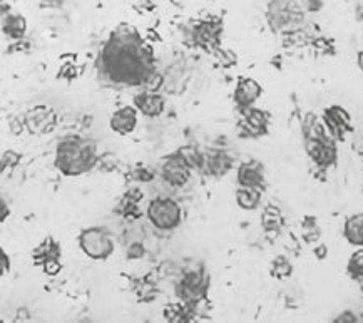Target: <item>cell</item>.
<instances>
[{
    "label": "cell",
    "instance_id": "1",
    "mask_svg": "<svg viewBox=\"0 0 363 323\" xmlns=\"http://www.w3.org/2000/svg\"><path fill=\"white\" fill-rule=\"evenodd\" d=\"M101 62L102 71L113 82L136 86L151 77V54L129 29H119L111 37L102 50Z\"/></svg>",
    "mask_w": 363,
    "mask_h": 323
},
{
    "label": "cell",
    "instance_id": "2",
    "mask_svg": "<svg viewBox=\"0 0 363 323\" xmlns=\"http://www.w3.org/2000/svg\"><path fill=\"white\" fill-rule=\"evenodd\" d=\"M316 0H269L267 9L268 24L281 34H293L305 27L306 16L315 12Z\"/></svg>",
    "mask_w": 363,
    "mask_h": 323
},
{
    "label": "cell",
    "instance_id": "3",
    "mask_svg": "<svg viewBox=\"0 0 363 323\" xmlns=\"http://www.w3.org/2000/svg\"><path fill=\"white\" fill-rule=\"evenodd\" d=\"M96 146L81 138H66L60 141L55 154V166L64 175L77 176L89 171L96 165Z\"/></svg>",
    "mask_w": 363,
    "mask_h": 323
},
{
    "label": "cell",
    "instance_id": "4",
    "mask_svg": "<svg viewBox=\"0 0 363 323\" xmlns=\"http://www.w3.org/2000/svg\"><path fill=\"white\" fill-rule=\"evenodd\" d=\"M147 218L152 226L162 231H171L181 223V208L173 198H155L149 203Z\"/></svg>",
    "mask_w": 363,
    "mask_h": 323
},
{
    "label": "cell",
    "instance_id": "5",
    "mask_svg": "<svg viewBox=\"0 0 363 323\" xmlns=\"http://www.w3.org/2000/svg\"><path fill=\"white\" fill-rule=\"evenodd\" d=\"M79 246L89 258L104 260L114 251L113 238L104 228H87L79 235Z\"/></svg>",
    "mask_w": 363,
    "mask_h": 323
},
{
    "label": "cell",
    "instance_id": "6",
    "mask_svg": "<svg viewBox=\"0 0 363 323\" xmlns=\"http://www.w3.org/2000/svg\"><path fill=\"white\" fill-rule=\"evenodd\" d=\"M305 146L311 161L322 170H327L337 163L338 149L332 134L320 136V138H305Z\"/></svg>",
    "mask_w": 363,
    "mask_h": 323
},
{
    "label": "cell",
    "instance_id": "7",
    "mask_svg": "<svg viewBox=\"0 0 363 323\" xmlns=\"http://www.w3.org/2000/svg\"><path fill=\"white\" fill-rule=\"evenodd\" d=\"M206 290H208V282H206V276H204V271L201 268L186 271L183 278L179 280L178 287H176L178 297L183 300L186 305H194V303L201 302L204 295H206Z\"/></svg>",
    "mask_w": 363,
    "mask_h": 323
},
{
    "label": "cell",
    "instance_id": "8",
    "mask_svg": "<svg viewBox=\"0 0 363 323\" xmlns=\"http://www.w3.org/2000/svg\"><path fill=\"white\" fill-rule=\"evenodd\" d=\"M161 175L164 177L167 185L179 188L189 181L191 166L186 163V159L181 154H173V156L166 158L161 166Z\"/></svg>",
    "mask_w": 363,
    "mask_h": 323
},
{
    "label": "cell",
    "instance_id": "9",
    "mask_svg": "<svg viewBox=\"0 0 363 323\" xmlns=\"http://www.w3.org/2000/svg\"><path fill=\"white\" fill-rule=\"evenodd\" d=\"M323 123L333 138L342 139L348 131H352V116L342 106H330L323 112Z\"/></svg>",
    "mask_w": 363,
    "mask_h": 323
},
{
    "label": "cell",
    "instance_id": "10",
    "mask_svg": "<svg viewBox=\"0 0 363 323\" xmlns=\"http://www.w3.org/2000/svg\"><path fill=\"white\" fill-rule=\"evenodd\" d=\"M269 118L267 112L256 109V107H246L243 109V118H241L240 128L241 133L250 138H256V136H263L268 131Z\"/></svg>",
    "mask_w": 363,
    "mask_h": 323
},
{
    "label": "cell",
    "instance_id": "11",
    "mask_svg": "<svg viewBox=\"0 0 363 323\" xmlns=\"http://www.w3.org/2000/svg\"><path fill=\"white\" fill-rule=\"evenodd\" d=\"M55 112L49 106H35L27 114V128L34 134H45L55 126Z\"/></svg>",
    "mask_w": 363,
    "mask_h": 323
},
{
    "label": "cell",
    "instance_id": "12",
    "mask_svg": "<svg viewBox=\"0 0 363 323\" xmlns=\"http://www.w3.org/2000/svg\"><path fill=\"white\" fill-rule=\"evenodd\" d=\"M221 27L216 24V22H199L193 27L191 31V39L196 45H201V48H215L218 44V39H220Z\"/></svg>",
    "mask_w": 363,
    "mask_h": 323
},
{
    "label": "cell",
    "instance_id": "13",
    "mask_svg": "<svg viewBox=\"0 0 363 323\" xmlns=\"http://www.w3.org/2000/svg\"><path fill=\"white\" fill-rule=\"evenodd\" d=\"M138 126V109L133 106H124L118 109L111 118V129L118 134H129Z\"/></svg>",
    "mask_w": 363,
    "mask_h": 323
},
{
    "label": "cell",
    "instance_id": "14",
    "mask_svg": "<svg viewBox=\"0 0 363 323\" xmlns=\"http://www.w3.org/2000/svg\"><path fill=\"white\" fill-rule=\"evenodd\" d=\"M240 186H250V188H262L264 182L263 166L258 161H246L238 168L236 175Z\"/></svg>",
    "mask_w": 363,
    "mask_h": 323
},
{
    "label": "cell",
    "instance_id": "15",
    "mask_svg": "<svg viewBox=\"0 0 363 323\" xmlns=\"http://www.w3.org/2000/svg\"><path fill=\"white\" fill-rule=\"evenodd\" d=\"M259 96H262V87L258 82L253 79H240L235 91V101L241 109L253 106Z\"/></svg>",
    "mask_w": 363,
    "mask_h": 323
},
{
    "label": "cell",
    "instance_id": "16",
    "mask_svg": "<svg viewBox=\"0 0 363 323\" xmlns=\"http://www.w3.org/2000/svg\"><path fill=\"white\" fill-rule=\"evenodd\" d=\"M208 175L211 176H223L231 170V158L223 151H211L208 154H203V166Z\"/></svg>",
    "mask_w": 363,
    "mask_h": 323
},
{
    "label": "cell",
    "instance_id": "17",
    "mask_svg": "<svg viewBox=\"0 0 363 323\" xmlns=\"http://www.w3.org/2000/svg\"><path fill=\"white\" fill-rule=\"evenodd\" d=\"M134 104L144 116H151V118L160 116L164 111V99L160 94H152V92H143V94L136 96Z\"/></svg>",
    "mask_w": 363,
    "mask_h": 323
},
{
    "label": "cell",
    "instance_id": "18",
    "mask_svg": "<svg viewBox=\"0 0 363 323\" xmlns=\"http://www.w3.org/2000/svg\"><path fill=\"white\" fill-rule=\"evenodd\" d=\"M343 235L352 245L363 246V213L352 214L350 218H347L345 226H343Z\"/></svg>",
    "mask_w": 363,
    "mask_h": 323
},
{
    "label": "cell",
    "instance_id": "19",
    "mask_svg": "<svg viewBox=\"0 0 363 323\" xmlns=\"http://www.w3.org/2000/svg\"><path fill=\"white\" fill-rule=\"evenodd\" d=\"M2 29H4V32H6L7 37H11V39H13V40H18L22 35L26 34L27 22H26V18L21 16V13H7V16L4 17Z\"/></svg>",
    "mask_w": 363,
    "mask_h": 323
},
{
    "label": "cell",
    "instance_id": "20",
    "mask_svg": "<svg viewBox=\"0 0 363 323\" xmlns=\"http://www.w3.org/2000/svg\"><path fill=\"white\" fill-rule=\"evenodd\" d=\"M262 201V191L259 188H250V186H240L236 191V203L243 209H256Z\"/></svg>",
    "mask_w": 363,
    "mask_h": 323
},
{
    "label": "cell",
    "instance_id": "21",
    "mask_svg": "<svg viewBox=\"0 0 363 323\" xmlns=\"http://www.w3.org/2000/svg\"><path fill=\"white\" fill-rule=\"evenodd\" d=\"M281 223H283V218H281L280 209H277L274 206H268L263 214L264 228H267L268 231H278V229L281 228Z\"/></svg>",
    "mask_w": 363,
    "mask_h": 323
},
{
    "label": "cell",
    "instance_id": "22",
    "mask_svg": "<svg viewBox=\"0 0 363 323\" xmlns=\"http://www.w3.org/2000/svg\"><path fill=\"white\" fill-rule=\"evenodd\" d=\"M348 273L355 280H363V248L353 253L348 260Z\"/></svg>",
    "mask_w": 363,
    "mask_h": 323
},
{
    "label": "cell",
    "instance_id": "23",
    "mask_svg": "<svg viewBox=\"0 0 363 323\" xmlns=\"http://www.w3.org/2000/svg\"><path fill=\"white\" fill-rule=\"evenodd\" d=\"M291 263L286 258H283V256H278V258L272 263V275L274 278H286V276L291 275Z\"/></svg>",
    "mask_w": 363,
    "mask_h": 323
},
{
    "label": "cell",
    "instance_id": "24",
    "mask_svg": "<svg viewBox=\"0 0 363 323\" xmlns=\"http://www.w3.org/2000/svg\"><path fill=\"white\" fill-rule=\"evenodd\" d=\"M320 235H322V229L318 228L315 218H306L303 223V236L306 241H316L320 240Z\"/></svg>",
    "mask_w": 363,
    "mask_h": 323
},
{
    "label": "cell",
    "instance_id": "25",
    "mask_svg": "<svg viewBox=\"0 0 363 323\" xmlns=\"http://www.w3.org/2000/svg\"><path fill=\"white\" fill-rule=\"evenodd\" d=\"M17 159H18V154H16V153L9 151V153L4 154L2 161H0V171L7 173V171L13 170V168H16V165H17Z\"/></svg>",
    "mask_w": 363,
    "mask_h": 323
},
{
    "label": "cell",
    "instance_id": "26",
    "mask_svg": "<svg viewBox=\"0 0 363 323\" xmlns=\"http://www.w3.org/2000/svg\"><path fill=\"white\" fill-rule=\"evenodd\" d=\"M9 266H11V263H9V256L6 255V251L0 248V276L7 273Z\"/></svg>",
    "mask_w": 363,
    "mask_h": 323
},
{
    "label": "cell",
    "instance_id": "27",
    "mask_svg": "<svg viewBox=\"0 0 363 323\" xmlns=\"http://www.w3.org/2000/svg\"><path fill=\"white\" fill-rule=\"evenodd\" d=\"M335 322H358V317L352 312H343L342 315H338L337 318H335Z\"/></svg>",
    "mask_w": 363,
    "mask_h": 323
},
{
    "label": "cell",
    "instance_id": "28",
    "mask_svg": "<svg viewBox=\"0 0 363 323\" xmlns=\"http://www.w3.org/2000/svg\"><path fill=\"white\" fill-rule=\"evenodd\" d=\"M353 148H355V151H357V153L363 154V134L357 136L355 141H353Z\"/></svg>",
    "mask_w": 363,
    "mask_h": 323
},
{
    "label": "cell",
    "instance_id": "29",
    "mask_svg": "<svg viewBox=\"0 0 363 323\" xmlns=\"http://www.w3.org/2000/svg\"><path fill=\"white\" fill-rule=\"evenodd\" d=\"M7 214H9V208H7L6 201L0 198V221H4V219L7 218Z\"/></svg>",
    "mask_w": 363,
    "mask_h": 323
},
{
    "label": "cell",
    "instance_id": "30",
    "mask_svg": "<svg viewBox=\"0 0 363 323\" xmlns=\"http://www.w3.org/2000/svg\"><path fill=\"white\" fill-rule=\"evenodd\" d=\"M357 62H358V67H360V71L363 72V50L360 54H358V59H357Z\"/></svg>",
    "mask_w": 363,
    "mask_h": 323
}]
</instances>
